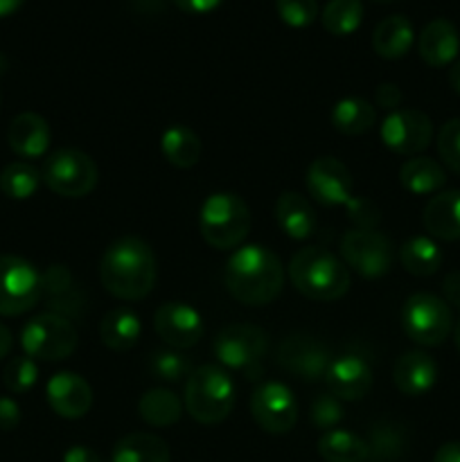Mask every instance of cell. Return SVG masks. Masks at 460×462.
I'll return each mask as SVG.
<instances>
[{
	"mask_svg": "<svg viewBox=\"0 0 460 462\" xmlns=\"http://www.w3.org/2000/svg\"><path fill=\"white\" fill-rule=\"evenodd\" d=\"M341 257L347 269L356 271L368 280L383 278L391 271L392 260H395L391 239L374 228H354L343 235Z\"/></svg>",
	"mask_w": 460,
	"mask_h": 462,
	"instance_id": "obj_10",
	"label": "cell"
},
{
	"mask_svg": "<svg viewBox=\"0 0 460 462\" xmlns=\"http://www.w3.org/2000/svg\"><path fill=\"white\" fill-rule=\"evenodd\" d=\"M251 415L262 431L284 436L298 422V402L291 388L280 382H266L251 395Z\"/></svg>",
	"mask_w": 460,
	"mask_h": 462,
	"instance_id": "obj_12",
	"label": "cell"
},
{
	"mask_svg": "<svg viewBox=\"0 0 460 462\" xmlns=\"http://www.w3.org/2000/svg\"><path fill=\"white\" fill-rule=\"evenodd\" d=\"M143 334V323H140L138 314L129 307H113L106 311L99 323V337L102 343L113 352H126L135 347Z\"/></svg>",
	"mask_w": 460,
	"mask_h": 462,
	"instance_id": "obj_25",
	"label": "cell"
},
{
	"mask_svg": "<svg viewBox=\"0 0 460 462\" xmlns=\"http://www.w3.org/2000/svg\"><path fill=\"white\" fill-rule=\"evenodd\" d=\"M156 255L140 237H122L104 251L99 280L113 298L124 302L143 300L156 284Z\"/></svg>",
	"mask_w": 460,
	"mask_h": 462,
	"instance_id": "obj_1",
	"label": "cell"
},
{
	"mask_svg": "<svg viewBox=\"0 0 460 462\" xmlns=\"http://www.w3.org/2000/svg\"><path fill=\"white\" fill-rule=\"evenodd\" d=\"M275 9H278L280 21L296 30L309 27L318 18L316 0H275Z\"/></svg>",
	"mask_w": 460,
	"mask_h": 462,
	"instance_id": "obj_39",
	"label": "cell"
},
{
	"mask_svg": "<svg viewBox=\"0 0 460 462\" xmlns=\"http://www.w3.org/2000/svg\"><path fill=\"white\" fill-rule=\"evenodd\" d=\"M170 447L153 433H129L113 447L111 462H170Z\"/></svg>",
	"mask_w": 460,
	"mask_h": 462,
	"instance_id": "obj_28",
	"label": "cell"
},
{
	"mask_svg": "<svg viewBox=\"0 0 460 462\" xmlns=\"http://www.w3.org/2000/svg\"><path fill=\"white\" fill-rule=\"evenodd\" d=\"M97 165L79 149H57L45 158L41 179L54 194L66 199H81L97 185Z\"/></svg>",
	"mask_w": 460,
	"mask_h": 462,
	"instance_id": "obj_8",
	"label": "cell"
},
{
	"mask_svg": "<svg viewBox=\"0 0 460 462\" xmlns=\"http://www.w3.org/2000/svg\"><path fill=\"white\" fill-rule=\"evenodd\" d=\"M275 219L280 230L291 239H309L316 233V210L300 192H282L275 201Z\"/></svg>",
	"mask_w": 460,
	"mask_h": 462,
	"instance_id": "obj_23",
	"label": "cell"
},
{
	"mask_svg": "<svg viewBox=\"0 0 460 462\" xmlns=\"http://www.w3.org/2000/svg\"><path fill=\"white\" fill-rule=\"evenodd\" d=\"M161 152L170 165L179 167V170H189L201 161L203 144L189 126L171 125L170 129L162 131Z\"/></svg>",
	"mask_w": 460,
	"mask_h": 462,
	"instance_id": "obj_26",
	"label": "cell"
},
{
	"mask_svg": "<svg viewBox=\"0 0 460 462\" xmlns=\"http://www.w3.org/2000/svg\"><path fill=\"white\" fill-rule=\"evenodd\" d=\"M235 406V383L219 365H198L185 383V411L198 424H221Z\"/></svg>",
	"mask_w": 460,
	"mask_h": 462,
	"instance_id": "obj_5",
	"label": "cell"
},
{
	"mask_svg": "<svg viewBox=\"0 0 460 462\" xmlns=\"http://www.w3.org/2000/svg\"><path fill=\"white\" fill-rule=\"evenodd\" d=\"M48 404L59 418L79 420L93 406V388L81 374L57 373L45 388Z\"/></svg>",
	"mask_w": 460,
	"mask_h": 462,
	"instance_id": "obj_17",
	"label": "cell"
},
{
	"mask_svg": "<svg viewBox=\"0 0 460 462\" xmlns=\"http://www.w3.org/2000/svg\"><path fill=\"white\" fill-rule=\"evenodd\" d=\"M9 350H12V332L0 323V359H5Z\"/></svg>",
	"mask_w": 460,
	"mask_h": 462,
	"instance_id": "obj_48",
	"label": "cell"
},
{
	"mask_svg": "<svg viewBox=\"0 0 460 462\" xmlns=\"http://www.w3.org/2000/svg\"><path fill=\"white\" fill-rule=\"evenodd\" d=\"M41 284H43V298H48L52 314L70 319L77 305H81L72 275L66 266H50L45 273H41Z\"/></svg>",
	"mask_w": 460,
	"mask_h": 462,
	"instance_id": "obj_31",
	"label": "cell"
},
{
	"mask_svg": "<svg viewBox=\"0 0 460 462\" xmlns=\"http://www.w3.org/2000/svg\"><path fill=\"white\" fill-rule=\"evenodd\" d=\"M400 183L406 192L422 197V194H433L445 188L446 174L440 162L433 158L415 156L401 165Z\"/></svg>",
	"mask_w": 460,
	"mask_h": 462,
	"instance_id": "obj_27",
	"label": "cell"
},
{
	"mask_svg": "<svg viewBox=\"0 0 460 462\" xmlns=\"http://www.w3.org/2000/svg\"><path fill=\"white\" fill-rule=\"evenodd\" d=\"M21 424V406L12 397H0V431H14Z\"/></svg>",
	"mask_w": 460,
	"mask_h": 462,
	"instance_id": "obj_42",
	"label": "cell"
},
{
	"mask_svg": "<svg viewBox=\"0 0 460 462\" xmlns=\"http://www.w3.org/2000/svg\"><path fill=\"white\" fill-rule=\"evenodd\" d=\"M442 291H445L446 305L460 307V271H451L442 282Z\"/></svg>",
	"mask_w": 460,
	"mask_h": 462,
	"instance_id": "obj_45",
	"label": "cell"
},
{
	"mask_svg": "<svg viewBox=\"0 0 460 462\" xmlns=\"http://www.w3.org/2000/svg\"><path fill=\"white\" fill-rule=\"evenodd\" d=\"M449 84H451V88H454L455 93L460 95V59L454 63V66H451V70H449Z\"/></svg>",
	"mask_w": 460,
	"mask_h": 462,
	"instance_id": "obj_50",
	"label": "cell"
},
{
	"mask_svg": "<svg viewBox=\"0 0 460 462\" xmlns=\"http://www.w3.org/2000/svg\"><path fill=\"white\" fill-rule=\"evenodd\" d=\"M433 122L418 108H397L382 125V143L401 156H418L431 144Z\"/></svg>",
	"mask_w": 460,
	"mask_h": 462,
	"instance_id": "obj_13",
	"label": "cell"
},
{
	"mask_svg": "<svg viewBox=\"0 0 460 462\" xmlns=\"http://www.w3.org/2000/svg\"><path fill=\"white\" fill-rule=\"evenodd\" d=\"M63 462H104V460L99 458L90 447L77 445V447H70V449L63 454Z\"/></svg>",
	"mask_w": 460,
	"mask_h": 462,
	"instance_id": "obj_46",
	"label": "cell"
},
{
	"mask_svg": "<svg viewBox=\"0 0 460 462\" xmlns=\"http://www.w3.org/2000/svg\"><path fill=\"white\" fill-rule=\"evenodd\" d=\"M307 189L320 206H350L354 201V179L343 161L320 156L307 167Z\"/></svg>",
	"mask_w": 460,
	"mask_h": 462,
	"instance_id": "obj_14",
	"label": "cell"
},
{
	"mask_svg": "<svg viewBox=\"0 0 460 462\" xmlns=\"http://www.w3.org/2000/svg\"><path fill=\"white\" fill-rule=\"evenodd\" d=\"M289 280L309 300H338L350 289V269L334 253L318 246L298 251L289 262Z\"/></svg>",
	"mask_w": 460,
	"mask_h": 462,
	"instance_id": "obj_3",
	"label": "cell"
},
{
	"mask_svg": "<svg viewBox=\"0 0 460 462\" xmlns=\"http://www.w3.org/2000/svg\"><path fill=\"white\" fill-rule=\"evenodd\" d=\"M269 347V337L262 328L248 323L225 325L212 341V352L224 368L251 370L260 364Z\"/></svg>",
	"mask_w": 460,
	"mask_h": 462,
	"instance_id": "obj_11",
	"label": "cell"
},
{
	"mask_svg": "<svg viewBox=\"0 0 460 462\" xmlns=\"http://www.w3.org/2000/svg\"><path fill=\"white\" fill-rule=\"evenodd\" d=\"M198 230L207 246L216 251L239 248L251 233V208L239 194H210L198 212Z\"/></svg>",
	"mask_w": 460,
	"mask_h": 462,
	"instance_id": "obj_4",
	"label": "cell"
},
{
	"mask_svg": "<svg viewBox=\"0 0 460 462\" xmlns=\"http://www.w3.org/2000/svg\"><path fill=\"white\" fill-rule=\"evenodd\" d=\"M284 284L282 262L260 244L235 248L225 262V287L230 296L248 307H264L280 296Z\"/></svg>",
	"mask_w": 460,
	"mask_h": 462,
	"instance_id": "obj_2",
	"label": "cell"
},
{
	"mask_svg": "<svg viewBox=\"0 0 460 462\" xmlns=\"http://www.w3.org/2000/svg\"><path fill=\"white\" fill-rule=\"evenodd\" d=\"M156 334L176 350H188L203 338L206 325L201 314L188 302H162L153 314Z\"/></svg>",
	"mask_w": 460,
	"mask_h": 462,
	"instance_id": "obj_16",
	"label": "cell"
},
{
	"mask_svg": "<svg viewBox=\"0 0 460 462\" xmlns=\"http://www.w3.org/2000/svg\"><path fill=\"white\" fill-rule=\"evenodd\" d=\"M77 329L70 319L48 311L34 316L21 332V346L30 359L63 361L77 350Z\"/></svg>",
	"mask_w": 460,
	"mask_h": 462,
	"instance_id": "obj_7",
	"label": "cell"
},
{
	"mask_svg": "<svg viewBox=\"0 0 460 462\" xmlns=\"http://www.w3.org/2000/svg\"><path fill=\"white\" fill-rule=\"evenodd\" d=\"M454 337H455V347H458V350H460V319H458V323H455Z\"/></svg>",
	"mask_w": 460,
	"mask_h": 462,
	"instance_id": "obj_51",
	"label": "cell"
},
{
	"mask_svg": "<svg viewBox=\"0 0 460 462\" xmlns=\"http://www.w3.org/2000/svg\"><path fill=\"white\" fill-rule=\"evenodd\" d=\"M174 5L180 9V12L201 16V14H210L215 12L216 7H221L224 0H174Z\"/></svg>",
	"mask_w": 460,
	"mask_h": 462,
	"instance_id": "obj_44",
	"label": "cell"
},
{
	"mask_svg": "<svg viewBox=\"0 0 460 462\" xmlns=\"http://www.w3.org/2000/svg\"><path fill=\"white\" fill-rule=\"evenodd\" d=\"M39 382V365L30 356H14L3 373V383L14 395H25Z\"/></svg>",
	"mask_w": 460,
	"mask_h": 462,
	"instance_id": "obj_37",
	"label": "cell"
},
{
	"mask_svg": "<svg viewBox=\"0 0 460 462\" xmlns=\"http://www.w3.org/2000/svg\"><path fill=\"white\" fill-rule=\"evenodd\" d=\"M437 365L431 355L422 350L404 352L392 365V383L406 397H422L436 386Z\"/></svg>",
	"mask_w": 460,
	"mask_h": 462,
	"instance_id": "obj_19",
	"label": "cell"
},
{
	"mask_svg": "<svg viewBox=\"0 0 460 462\" xmlns=\"http://www.w3.org/2000/svg\"><path fill=\"white\" fill-rule=\"evenodd\" d=\"M152 373L165 383H179L183 377H189L192 365H189L188 356L180 352L165 350L152 356Z\"/></svg>",
	"mask_w": 460,
	"mask_h": 462,
	"instance_id": "obj_38",
	"label": "cell"
},
{
	"mask_svg": "<svg viewBox=\"0 0 460 462\" xmlns=\"http://www.w3.org/2000/svg\"><path fill=\"white\" fill-rule=\"evenodd\" d=\"M377 3H392V0H377Z\"/></svg>",
	"mask_w": 460,
	"mask_h": 462,
	"instance_id": "obj_52",
	"label": "cell"
},
{
	"mask_svg": "<svg viewBox=\"0 0 460 462\" xmlns=\"http://www.w3.org/2000/svg\"><path fill=\"white\" fill-rule=\"evenodd\" d=\"M415 43V30L413 23L401 14H392V16L383 18L373 34V48L382 59L395 61L409 54V50Z\"/></svg>",
	"mask_w": 460,
	"mask_h": 462,
	"instance_id": "obj_24",
	"label": "cell"
},
{
	"mask_svg": "<svg viewBox=\"0 0 460 462\" xmlns=\"http://www.w3.org/2000/svg\"><path fill=\"white\" fill-rule=\"evenodd\" d=\"M43 298L41 273L18 255H0V316H21Z\"/></svg>",
	"mask_w": 460,
	"mask_h": 462,
	"instance_id": "obj_9",
	"label": "cell"
},
{
	"mask_svg": "<svg viewBox=\"0 0 460 462\" xmlns=\"http://www.w3.org/2000/svg\"><path fill=\"white\" fill-rule=\"evenodd\" d=\"M363 21V3L361 0H329L320 14V23L334 36H350Z\"/></svg>",
	"mask_w": 460,
	"mask_h": 462,
	"instance_id": "obj_35",
	"label": "cell"
},
{
	"mask_svg": "<svg viewBox=\"0 0 460 462\" xmlns=\"http://www.w3.org/2000/svg\"><path fill=\"white\" fill-rule=\"evenodd\" d=\"M332 356L320 341L309 334H291L278 347V365L302 382L325 379Z\"/></svg>",
	"mask_w": 460,
	"mask_h": 462,
	"instance_id": "obj_15",
	"label": "cell"
},
{
	"mask_svg": "<svg viewBox=\"0 0 460 462\" xmlns=\"http://www.w3.org/2000/svg\"><path fill=\"white\" fill-rule=\"evenodd\" d=\"M419 57L427 66L445 68L455 61L460 52V36L458 30L446 18H436L422 30L418 41Z\"/></svg>",
	"mask_w": 460,
	"mask_h": 462,
	"instance_id": "obj_20",
	"label": "cell"
},
{
	"mask_svg": "<svg viewBox=\"0 0 460 462\" xmlns=\"http://www.w3.org/2000/svg\"><path fill=\"white\" fill-rule=\"evenodd\" d=\"M332 125L345 135H363L377 125V108L363 97H343L334 104Z\"/></svg>",
	"mask_w": 460,
	"mask_h": 462,
	"instance_id": "obj_29",
	"label": "cell"
},
{
	"mask_svg": "<svg viewBox=\"0 0 460 462\" xmlns=\"http://www.w3.org/2000/svg\"><path fill=\"white\" fill-rule=\"evenodd\" d=\"M23 5H25V0H0V18L12 16V14L18 12Z\"/></svg>",
	"mask_w": 460,
	"mask_h": 462,
	"instance_id": "obj_49",
	"label": "cell"
},
{
	"mask_svg": "<svg viewBox=\"0 0 460 462\" xmlns=\"http://www.w3.org/2000/svg\"><path fill=\"white\" fill-rule=\"evenodd\" d=\"M433 462H460V442H446L433 456Z\"/></svg>",
	"mask_w": 460,
	"mask_h": 462,
	"instance_id": "obj_47",
	"label": "cell"
},
{
	"mask_svg": "<svg viewBox=\"0 0 460 462\" xmlns=\"http://www.w3.org/2000/svg\"><path fill=\"white\" fill-rule=\"evenodd\" d=\"M424 228L431 237L442 242L460 239V189H446L436 194L424 208Z\"/></svg>",
	"mask_w": 460,
	"mask_h": 462,
	"instance_id": "obj_22",
	"label": "cell"
},
{
	"mask_svg": "<svg viewBox=\"0 0 460 462\" xmlns=\"http://www.w3.org/2000/svg\"><path fill=\"white\" fill-rule=\"evenodd\" d=\"M183 402L167 388H152L138 402V413L149 427H174L183 415Z\"/></svg>",
	"mask_w": 460,
	"mask_h": 462,
	"instance_id": "obj_30",
	"label": "cell"
},
{
	"mask_svg": "<svg viewBox=\"0 0 460 462\" xmlns=\"http://www.w3.org/2000/svg\"><path fill=\"white\" fill-rule=\"evenodd\" d=\"M318 454L325 462H365L368 445L347 429H332L320 436Z\"/></svg>",
	"mask_w": 460,
	"mask_h": 462,
	"instance_id": "obj_34",
	"label": "cell"
},
{
	"mask_svg": "<svg viewBox=\"0 0 460 462\" xmlns=\"http://www.w3.org/2000/svg\"><path fill=\"white\" fill-rule=\"evenodd\" d=\"M41 180H43L41 179V171L32 162L25 161L9 162L0 171V189H3L5 197L14 199V201H25V199H30L39 189Z\"/></svg>",
	"mask_w": 460,
	"mask_h": 462,
	"instance_id": "obj_36",
	"label": "cell"
},
{
	"mask_svg": "<svg viewBox=\"0 0 460 462\" xmlns=\"http://www.w3.org/2000/svg\"><path fill=\"white\" fill-rule=\"evenodd\" d=\"M50 140H52V131L45 117L39 113H21L12 120L7 131V143L14 153L21 158H41L50 149Z\"/></svg>",
	"mask_w": 460,
	"mask_h": 462,
	"instance_id": "obj_21",
	"label": "cell"
},
{
	"mask_svg": "<svg viewBox=\"0 0 460 462\" xmlns=\"http://www.w3.org/2000/svg\"><path fill=\"white\" fill-rule=\"evenodd\" d=\"M325 383H327V393H332L341 402L363 400L373 388V370L361 356L343 355L332 359L325 373Z\"/></svg>",
	"mask_w": 460,
	"mask_h": 462,
	"instance_id": "obj_18",
	"label": "cell"
},
{
	"mask_svg": "<svg viewBox=\"0 0 460 462\" xmlns=\"http://www.w3.org/2000/svg\"><path fill=\"white\" fill-rule=\"evenodd\" d=\"M401 99H404V95H401V90L397 88L395 84H382L377 88V93H374V102H377V106L391 113L400 108Z\"/></svg>",
	"mask_w": 460,
	"mask_h": 462,
	"instance_id": "obj_43",
	"label": "cell"
},
{
	"mask_svg": "<svg viewBox=\"0 0 460 462\" xmlns=\"http://www.w3.org/2000/svg\"><path fill=\"white\" fill-rule=\"evenodd\" d=\"M401 328L418 346L436 347L446 341L454 329L451 307L433 293H413L401 307Z\"/></svg>",
	"mask_w": 460,
	"mask_h": 462,
	"instance_id": "obj_6",
	"label": "cell"
},
{
	"mask_svg": "<svg viewBox=\"0 0 460 462\" xmlns=\"http://www.w3.org/2000/svg\"><path fill=\"white\" fill-rule=\"evenodd\" d=\"M437 153L451 171L460 174V117L442 125L437 134Z\"/></svg>",
	"mask_w": 460,
	"mask_h": 462,
	"instance_id": "obj_41",
	"label": "cell"
},
{
	"mask_svg": "<svg viewBox=\"0 0 460 462\" xmlns=\"http://www.w3.org/2000/svg\"><path fill=\"white\" fill-rule=\"evenodd\" d=\"M345 411H343V402L338 397H334L332 393H323V395L316 397L311 402L309 418L311 424L320 431H332V429L338 427V422L343 420Z\"/></svg>",
	"mask_w": 460,
	"mask_h": 462,
	"instance_id": "obj_40",
	"label": "cell"
},
{
	"mask_svg": "<svg viewBox=\"0 0 460 462\" xmlns=\"http://www.w3.org/2000/svg\"><path fill=\"white\" fill-rule=\"evenodd\" d=\"M365 462H397L406 451V429L397 422H377L368 433Z\"/></svg>",
	"mask_w": 460,
	"mask_h": 462,
	"instance_id": "obj_33",
	"label": "cell"
},
{
	"mask_svg": "<svg viewBox=\"0 0 460 462\" xmlns=\"http://www.w3.org/2000/svg\"><path fill=\"white\" fill-rule=\"evenodd\" d=\"M400 262L415 278H428V275L437 273V269L442 266L440 246L424 235L410 237L400 248Z\"/></svg>",
	"mask_w": 460,
	"mask_h": 462,
	"instance_id": "obj_32",
	"label": "cell"
}]
</instances>
